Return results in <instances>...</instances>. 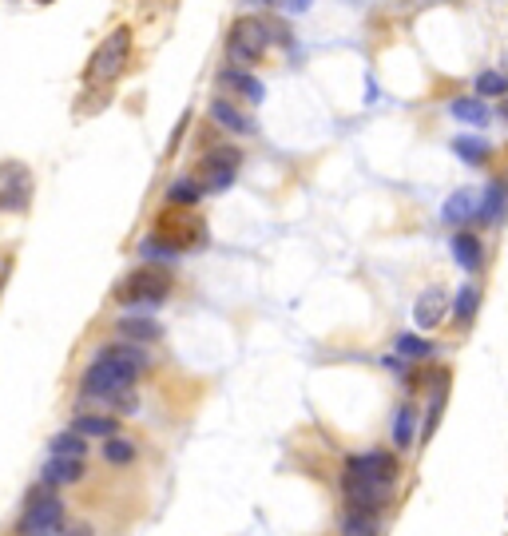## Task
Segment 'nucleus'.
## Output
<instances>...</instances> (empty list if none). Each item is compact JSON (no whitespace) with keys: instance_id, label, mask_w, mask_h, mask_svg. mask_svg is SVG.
Instances as JSON below:
<instances>
[{"instance_id":"nucleus-1","label":"nucleus","mask_w":508,"mask_h":536,"mask_svg":"<svg viewBox=\"0 0 508 536\" xmlns=\"http://www.w3.org/2000/svg\"><path fill=\"white\" fill-rule=\"evenodd\" d=\"M147 370V354L139 350L135 342H115V346H104L96 354V362L84 370V402H96L104 410H112L119 417H132L139 410L132 385L139 382V374Z\"/></svg>"},{"instance_id":"nucleus-2","label":"nucleus","mask_w":508,"mask_h":536,"mask_svg":"<svg viewBox=\"0 0 508 536\" xmlns=\"http://www.w3.org/2000/svg\"><path fill=\"white\" fill-rule=\"evenodd\" d=\"M127 60H132V28H115L92 52V60H88L84 79L88 84H115V79L124 76Z\"/></svg>"},{"instance_id":"nucleus-3","label":"nucleus","mask_w":508,"mask_h":536,"mask_svg":"<svg viewBox=\"0 0 508 536\" xmlns=\"http://www.w3.org/2000/svg\"><path fill=\"white\" fill-rule=\"evenodd\" d=\"M167 294H171V274H167L163 266H152V263L135 266L115 291V298L124 306H159Z\"/></svg>"},{"instance_id":"nucleus-4","label":"nucleus","mask_w":508,"mask_h":536,"mask_svg":"<svg viewBox=\"0 0 508 536\" xmlns=\"http://www.w3.org/2000/svg\"><path fill=\"white\" fill-rule=\"evenodd\" d=\"M64 529V501L56 496V489L40 485L28 493V509L20 516V536H56Z\"/></svg>"},{"instance_id":"nucleus-5","label":"nucleus","mask_w":508,"mask_h":536,"mask_svg":"<svg viewBox=\"0 0 508 536\" xmlns=\"http://www.w3.org/2000/svg\"><path fill=\"white\" fill-rule=\"evenodd\" d=\"M266 44H271V24L258 16H238L231 24V32H226V56L235 64H258Z\"/></svg>"},{"instance_id":"nucleus-6","label":"nucleus","mask_w":508,"mask_h":536,"mask_svg":"<svg viewBox=\"0 0 508 536\" xmlns=\"http://www.w3.org/2000/svg\"><path fill=\"white\" fill-rule=\"evenodd\" d=\"M32 191H36V183L24 163H16V159L0 163V211L24 215L28 203H32Z\"/></svg>"},{"instance_id":"nucleus-7","label":"nucleus","mask_w":508,"mask_h":536,"mask_svg":"<svg viewBox=\"0 0 508 536\" xmlns=\"http://www.w3.org/2000/svg\"><path fill=\"white\" fill-rule=\"evenodd\" d=\"M342 493H346V509L362 513V516H377L390 504L393 485H377V481H357V476H342Z\"/></svg>"},{"instance_id":"nucleus-8","label":"nucleus","mask_w":508,"mask_h":536,"mask_svg":"<svg viewBox=\"0 0 508 536\" xmlns=\"http://www.w3.org/2000/svg\"><path fill=\"white\" fill-rule=\"evenodd\" d=\"M346 476H357V481H377V485H393L397 481V457L385 449L374 453H357L346 461Z\"/></svg>"},{"instance_id":"nucleus-9","label":"nucleus","mask_w":508,"mask_h":536,"mask_svg":"<svg viewBox=\"0 0 508 536\" xmlns=\"http://www.w3.org/2000/svg\"><path fill=\"white\" fill-rule=\"evenodd\" d=\"M238 163H243V155H238V147H215V152L203 155V187L207 191H226V187L235 183V171Z\"/></svg>"},{"instance_id":"nucleus-10","label":"nucleus","mask_w":508,"mask_h":536,"mask_svg":"<svg viewBox=\"0 0 508 536\" xmlns=\"http://www.w3.org/2000/svg\"><path fill=\"white\" fill-rule=\"evenodd\" d=\"M445 310H449V294H445L441 286H429V291L413 302V322L421 326V330H433V326L445 318Z\"/></svg>"},{"instance_id":"nucleus-11","label":"nucleus","mask_w":508,"mask_h":536,"mask_svg":"<svg viewBox=\"0 0 508 536\" xmlns=\"http://www.w3.org/2000/svg\"><path fill=\"white\" fill-rule=\"evenodd\" d=\"M79 476H84V461H76V457H48L44 469H40V485L56 489V485H76Z\"/></svg>"},{"instance_id":"nucleus-12","label":"nucleus","mask_w":508,"mask_h":536,"mask_svg":"<svg viewBox=\"0 0 508 536\" xmlns=\"http://www.w3.org/2000/svg\"><path fill=\"white\" fill-rule=\"evenodd\" d=\"M218 84L231 88V92H238V96H246L251 104H263V96H266V88L258 84L254 76H246L243 68H223V72H218Z\"/></svg>"},{"instance_id":"nucleus-13","label":"nucleus","mask_w":508,"mask_h":536,"mask_svg":"<svg viewBox=\"0 0 508 536\" xmlns=\"http://www.w3.org/2000/svg\"><path fill=\"white\" fill-rule=\"evenodd\" d=\"M72 430H76L79 437L112 441V437H115V417H107V413H79L76 421H72Z\"/></svg>"},{"instance_id":"nucleus-14","label":"nucleus","mask_w":508,"mask_h":536,"mask_svg":"<svg viewBox=\"0 0 508 536\" xmlns=\"http://www.w3.org/2000/svg\"><path fill=\"white\" fill-rule=\"evenodd\" d=\"M481 211V195L476 191H453L449 203H445V223H465V218H476Z\"/></svg>"},{"instance_id":"nucleus-15","label":"nucleus","mask_w":508,"mask_h":536,"mask_svg":"<svg viewBox=\"0 0 508 536\" xmlns=\"http://www.w3.org/2000/svg\"><path fill=\"white\" fill-rule=\"evenodd\" d=\"M211 119L218 127H226V132H238V135H246V132H254V124L246 119L243 112H238L235 104H226V99H215L211 104Z\"/></svg>"},{"instance_id":"nucleus-16","label":"nucleus","mask_w":508,"mask_h":536,"mask_svg":"<svg viewBox=\"0 0 508 536\" xmlns=\"http://www.w3.org/2000/svg\"><path fill=\"white\" fill-rule=\"evenodd\" d=\"M504 207H508V187L496 179V183L485 187V195H481V211H476V218L481 223H496V218L504 215Z\"/></svg>"},{"instance_id":"nucleus-17","label":"nucleus","mask_w":508,"mask_h":536,"mask_svg":"<svg viewBox=\"0 0 508 536\" xmlns=\"http://www.w3.org/2000/svg\"><path fill=\"white\" fill-rule=\"evenodd\" d=\"M453 254H457V263L465 266V271H481V238L469 235V231H461V235H453Z\"/></svg>"},{"instance_id":"nucleus-18","label":"nucleus","mask_w":508,"mask_h":536,"mask_svg":"<svg viewBox=\"0 0 508 536\" xmlns=\"http://www.w3.org/2000/svg\"><path fill=\"white\" fill-rule=\"evenodd\" d=\"M48 453H52V457H76V461H84L88 437H79L76 430H64V433H56L52 441H48Z\"/></svg>"},{"instance_id":"nucleus-19","label":"nucleus","mask_w":508,"mask_h":536,"mask_svg":"<svg viewBox=\"0 0 508 536\" xmlns=\"http://www.w3.org/2000/svg\"><path fill=\"white\" fill-rule=\"evenodd\" d=\"M413 433H417V410H413V405H402V410H397V421H393V441H397V449H410V445H413Z\"/></svg>"},{"instance_id":"nucleus-20","label":"nucleus","mask_w":508,"mask_h":536,"mask_svg":"<svg viewBox=\"0 0 508 536\" xmlns=\"http://www.w3.org/2000/svg\"><path fill=\"white\" fill-rule=\"evenodd\" d=\"M449 116L465 119V124H476V127L489 124V107H485L481 99H453V104H449Z\"/></svg>"},{"instance_id":"nucleus-21","label":"nucleus","mask_w":508,"mask_h":536,"mask_svg":"<svg viewBox=\"0 0 508 536\" xmlns=\"http://www.w3.org/2000/svg\"><path fill=\"white\" fill-rule=\"evenodd\" d=\"M453 152L465 159V163H485L489 159V143L485 139H476V135H457L453 139Z\"/></svg>"},{"instance_id":"nucleus-22","label":"nucleus","mask_w":508,"mask_h":536,"mask_svg":"<svg viewBox=\"0 0 508 536\" xmlns=\"http://www.w3.org/2000/svg\"><path fill=\"white\" fill-rule=\"evenodd\" d=\"M119 334L132 337V342H155V337H159V326L147 322V318H124V322H119Z\"/></svg>"},{"instance_id":"nucleus-23","label":"nucleus","mask_w":508,"mask_h":536,"mask_svg":"<svg viewBox=\"0 0 508 536\" xmlns=\"http://www.w3.org/2000/svg\"><path fill=\"white\" fill-rule=\"evenodd\" d=\"M199 195H203V183H195V179H179L171 191H167V203H175V207H195Z\"/></svg>"},{"instance_id":"nucleus-24","label":"nucleus","mask_w":508,"mask_h":536,"mask_svg":"<svg viewBox=\"0 0 508 536\" xmlns=\"http://www.w3.org/2000/svg\"><path fill=\"white\" fill-rule=\"evenodd\" d=\"M104 457L112 465H132L135 461V441L132 437H112V441L104 445Z\"/></svg>"},{"instance_id":"nucleus-25","label":"nucleus","mask_w":508,"mask_h":536,"mask_svg":"<svg viewBox=\"0 0 508 536\" xmlns=\"http://www.w3.org/2000/svg\"><path fill=\"white\" fill-rule=\"evenodd\" d=\"M342 536H382V529H377V516L350 513V516L342 521Z\"/></svg>"},{"instance_id":"nucleus-26","label":"nucleus","mask_w":508,"mask_h":536,"mask_svg":"<svg viewBox=\"0 0 508 536\" xmlns=\"http://www.w3.org/2000/svg\"><path fill=\"white\" fill-rule=\"evenodd\" d=\"M476 302H481V294H476V286H461V294H457L453 310H457V322L469 326L473 314H476Z\"/></svg>"},{"instance_id":"nucleus-27","label":"nucleus","mask_w":508,"mask_h":536,"mask_svg":"<svg viewBox=\"0 0 508 536\" xmlns=\"http://www.w3.org/2000/svg\"><path fill=\"white\" fill-rule=\"evenodd\" d=\"M441 410H445V382L433 390V402H429V413H425V430H421V441H429L437 433V421H441Z\"/></svg>"},{"instance_id":"nucleus-28","label":"nucleus","mask_w":508,"mask_h":536,"mask_svg":"<svg viewBox=\"0 0 508 536\" xmlns=\"http://www.w3.org/2000/svg\"><path fill=\"white\" fill-rule=\"evenodd\" d=\"M476 96H508V76L481 72V76H476Z\"/></svg>"},{"instance_id":"nucleus-29","label":"nucleus","mask_w":508,"mask_h":536,"mask_svg":"<svg viewBox=\"0 0 508 536\" xmlns=\"http://www.w3.org/2000/svg\"><path fill=\"white\" fill-rule=\"evenodd\" d=\"M397 350H402L405 357H429V354H433V346L425 342V337L405 334V337H397Z\"/></svg>"},{"instance_id":"nucleus-30","label":"nucleus","mask_w":508,"mask_h":536,"mask_svg":"<svg viewBox=\"0 0 508 536\" xmlns=\"http://www.w3.org/2000/svg\"><path fill=\"white\" fill-rule=\"evenodd\" d=\"M266 5H274L278 13L291 16V13H306V8H310V0H266Z\"/></svg>"},{"instance_id":"nucleus-31","label":"nucleus","mask_w":508,"mask_h":536,"mask_svg":"<svg viewBox=\"0 0 508 536\" xmlns=\"http://www.w3.org/2000/svg\"><path fill=\"white\" fill-rule=\"evenodd\" d=\"M56 536H92V529H88V524H64Z\"/></svg>"},{"instance_id":"nucleus-32","label":"nucleus","mask_w":508,"mask_h":536,"mask_svg":"<svg viewBox=\"0 0 508 536\" xmlns=\"http://www.w3.org/2000/svg\"><path fill=\"white\" fill-rule=\"evenodd\" d=\"M501 112H504V119H508V99H504V107H501Z\"/></svg>"},{"instance_id":"nucleus-33","label":"nucleus","mask_w":508,"mask_h":536,"mask_svg":"<svg viewBox=\"0 0 508 536\" xmlns=\"http://www.w3.org/2000/svg\"><path fill=\"white\" fill-rule=\"evenodd\" d=\"M40 5H48V0H40Z\"/></svg>"}]
</instances>
